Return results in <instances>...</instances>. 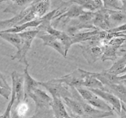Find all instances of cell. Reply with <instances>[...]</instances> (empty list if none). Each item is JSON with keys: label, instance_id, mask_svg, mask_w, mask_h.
I'll list each match as a JSON object with an SVG mask.
<instances>
[{"label": "cell", "instance_id": "cell-1", "mask_svg": "<svg viewBox=\"0 0 126 118\" xmlns=\"http://www.w3.org/2000/svg\"><path fill=\"white\" fill-rule=\"evenodd\" d=\"M39 31L38 29H33V30L25 31L20 33L22 37V43L20 47L17 50L16 55L12 56V59H18V61L22 62L26 66L29 65L27 60V54L30 49L33 40L34 38L37 37Z\"/></svg>", "mask_w": 126, "mask_h": 118}, {"label": "cell", "instance_id": "cell-2", "mask_svg": "<svg viewBox=\"0 0 126 118\" xmlns=\"http://www.w3.org/2000/svg\"><path fill=\"white\" fill-rule=\"evenodd\" d=\"M40 85L50 93L52 97H57L62 99L65 97H72L71 86L60 82L57 78L48 82H41Z\"/></svg>", "mask_w": 126, "mask_h": 118}, {"label": "cell", "instance_id": "cell-3", "mask_svg": "<svg viewBox=\"0 0 126 118\" xmlns=\"http://www.w3.org/2000/svg\"><path fill=\"white\" fill-rule=\"evenodd\" d=\"M28 98H30L34 102L35 110H48L52 109V97L39 88L33 89L27 95V100Z\"/></svg>", "mask_w": 126, "mask_h": 118}, {"label": "cell", "instance_id": "cell-4", "mask_svg": "<svg viewBox=\"0 0 126 118\" xmlns=\"http://www.w3.org/2000/svg\"><path fill=\"white\" fill-rule=\"evenodd\" d=\"M126 41V36L114 37L108 40L105 47L104 53L102 56V61H115L117 59L118 50Z\"/></svg>", "mask_w": 126, "mask_h": 118}, {"label": "cell", "instance_id": "cell-5", "mask_svg": "<svg viewBox=\"0 0 126 118\" xmlns=\"http://www.w3.org/2000/svg\"><path fill=\"white\" fill-rule=\"evenodd\" d=\"M37 37L43 40V45L52 48L64 58L66 57L68 53L65 50V46L62 42L55 36L46 32L39 31Z\"/></svg>", "mask_w": 126, "mask_h": 118}, {"label": "cell", "instance_id": "cell-6", "mask_svg": "<svg viewBox=\"0 0 126 118\" xmlns=\"http://www.w3.org/2000/svg\"><path fill=\"white\" fill-rule=\"evenodd\" d=\"M88 73L89 72L87 71L79 69L69 74L62 77L61 78H57V80L70 86L75 88L82 87Z\"/></svg>", "mask_w": 126, "mask_h": 118}, {"label": "cell", "instance_id": "cell-7", "mask_svg": "<svg viewBox=\"0 0 126 118\" xmlns=\"http://www.w3.org/2000/svg\"><path fill=\"white\" fill-rule=\"evenodd\" d=\"M88 89V88H87ZM98 97L103 99L107 104H109L118 115L122 111V104L120 99L116 96L113 93L101 89H89Z\"/></svg>", "mask_w": 126, "mask_h": 118}, {"label": "cell", "instance_id": "cell-8", "mask_svg": "<svg viewBox=\"0 0 126 118\" xmlns=\"http://www.w3.org/2000/svg\"><path fill=\"white\" fill-rule=\"evenodd\" d=\"M12 82V89L16 93V102L15 104H18L25 100V92L24 75L20 74L17 71H13L11 74Z\"/></svg>", "mask_w": 126, "mask_h": 118}, {"label": "cell", "instance_id": "cell-9", "mask_svg": "<svg viewBox=\"0 0 126 118\" xmlns=\"http://www.w3.org/2000/svg\"><path fill=\"white\" fill-rule=\"evenodd\" d=\"M68 4H70V6L66 7L65 12H63L59 17L55 19V22H59L61 20H64L63 23H67L70 20L77 18L86 12L81 6L76 4L73 3Z\"/></svg>", "mask_w": 126, "mask_h": 118}, {"label": "cell", "instance_id": "cell-10", "mask_svg": "<svg viewBox=\"0 0 126 118\" xmlns=\"http://www.w3.org/2000/svg\"><path fill=\"white\" fill-rule=\"evenodd\" d=\"M31 10H32V5L23 9L22 11H21L19 13H17L12 18H10V19L1 20L0 22L1 31L6 30V29H10V28L18 26L21 21L30 12Z\"/></svg>", "mask_w": 126, "mask_h": 118}, {"label": "cell", "instance_id": "cell-11", "mask_svg": "<svg viewBox=\"0 0 126 118\" xmlns=\"http://www.w3.org/2000/svg\"><path fill=\"white\" fill-rule=\"evenodd\" d=\"M94 25L97 29L104 31H109L111 29L110 24L108 18V10L103 9L97 11L95 14Z\"/></svg>", "mask_w": 126, "mask_h": 118}, {"label": "cell", "instance_id": "cell-12", "mask_svg": "<svg viewBox=\"0 0 126 118\" xmlns=\"http://www.w3.org/2000/svg\"><path fill=\"white\" fill-rule=\"evenodd\" d=\"M67 4H76L86 11L96 12L104 9L103 0H70Z\"/></svg>", "mask_w": 126, "mask_h": 118}, {"label": "cell", "instance_id": "cell-13", "mask_svg": "<svg viewBox=\"0 0 126 118\" xmlns=\"http://www.w3.org/2000/svg\"><path fill=\"white\" fill-rule=\"evenodd\" d=\"M52 99L51 108L54 118H71L61 98L54 97Z\"/></svg>", "mask_w": 126, "mask_h": 118}, {"label": "cell", "instance_id": "cell-14", "mask_svg": "<svg viewBox=\"0 0 126 118\" xmlns=\"http://www.w3.org/2000/svg\"><path fill=\"white\" fill-rule=\"evenodd\" d=\"M62 100L65 104V106L68 110L69 115L70 116L77 115V116H84V113L83 108L81 103L78 100L73 97H65Z\"/></svg>", "mask_w": 126, "mask_h": 118}, {"label": "cell", "instance_id": "cell-15", "mask_svg": "<svg viewBox=\"0 0 126 118\" xmlns=\"http://www.w3.org/2000/svg\"><path fill=\"white\" fill-rule=\"evenodd\" d=\"M108 10L111 29L126 23V13L123 11Z\"/></svg>", "mask_w": 126, "mask_h": 118}, {"label": "cell", "instance_id": "cell-16", "mask_svg": "<svg viewBox=\"0 0 126 118\" xmlns=\"http://www.w3.org/2000/svg\"><path fill=\"white\" fill-rule=\"evenodd\" d=\"M28 67H29V65H27V66H25V68L24 69V73H23V75H24L25 92V100H27V95L33 89L36 88H39V86H41L40 82L34 80L30 75L29 72H28Z\"/></svg>", "mask_w": 126, "mask_h": 118}, {"label": "cell", "instance_id": "cell-17", "mask_svg": "<svg viewBox=\"0 0 126 118\" xmlns=\"http://www.w3.org/2000/svg\"><path fill=\"white\" fill-rule=\"evenodd\" d=\"M86 102L88 103L91 105H92L93 107L95 108L98 109L100 110H102L104 111H114L111 106L107 104L105 100L101 99L100 97L96 95L95 93H93L89 99L86 101Z\"/></svg>", "mask_w": 126, "mask_h": 118}, {"label": "cell", "instance_id": "cell-18", "mask_svg": "<svg viewBox=\"0 0 126 118\" xmlns=\"http://www.w3.org/2000/svg\"><path fill=\"white\" fill-rule=\"evenodd\" d=\"M32 9L37 19H40L47 13L50 9V1H43L32 4Z\"/></svg>", "mask_w": 126, "mask_h": 118}, {"label": "cell", "instance_id": "cell-19", "mask_svg": "<svg viewBox=\"0 0 126 118\" xmlns=\"http://www.w3.org/2000/svg\"><path fill=\"white\" fill-rule=\"evenodd\" d=\"M101 32L102 31L99 29H95L94 31L84 32V33L79 32L71 37L73 44H77V43H82L93 39L94 37L100 34Z\"/></svg>", "mask_w": 126, "mask_h": 118}, {"label": "cell", "instance_id": "cell-20", "mask_svg": "<svg viewBox=\"0 0 126 118\" xmlns=\"http://www.w3.org/2000/svg\"><path fill=\"white\" fill-rule=\"evenodd\" d=\"M0 36L1 39L7 41L10 44L13 45L14 47H16L17 50H18L20 47L22 37L20 35V33L0 32Z\"/></svg>", "mask_w": 126, "mask_h": 118}, {"label": "cell", "instance_id": "cell-21", "mask_svg": "<svg viewBox=\"0 0 126 118\" xmlns=\"http://www.w3.org/2000/svg\"><path fill=\"white\" fill-rule=\"evenodd\" d=\"M126 66V53L123 55L120 59L116 61L111 67L108 70H106L107 72L114 75H120L122 71L125 69Z\"/></svg>", "mask_w": 126, "mask_h": 118}, {"label": "cell", "instance_id": "cell-22", "mask_svg": "<svg viewBox=\"0 0 126 118\" xmlns=\"http://www.w3.org/2000/svg\"><path fill=\"white\" fill-rule=\"evenodd\" d=\"M34 0H16L14 3L12 4L11 6L7 7L3 12H6V13L11 12V13H14V14L17 15V11H18L20 7H28V6H30L34 2Z\"/></svg>", "mask_w": 126, "mask_h": 118}, {"label": "cell", "instance_id": "cell-23", "mask_svg": "<svg viewBox=\"0 0 126 118\" xmlns=\"http://www.w3.org/2000/svg\"><path fill=\"white\" fill-rule=\"evenodd\" d=\"M0 82H1V95L8 100L11 94H12V88L9 86L6 81L5 76L1 73L0 75Z\"/></svg>", "mask_w": 126, "mask_h": 118}, {"label": "cell", "instance_id": "cell-24", "mask_svg": "<svg viewBox=\"0 0 126 118\" xmlns=\"http://www.w3.org/2000/svg\"><path fill=\"white\" fill-rule=\"evenodd\" d=\"M104 8L113 11H121L123 7V0H103Z\"/></svg>", "mask_w": 126, "mask_h": 118}, {"label": "cell", "instance_id": "cell-25", "mask_svg": "<svg viewBox=\"0 0 126 118\" xmlns=\"http://www.w3.org/2000/svg\"><path fill=\"white\" fill-rule=\"evenodd\" d=\"M52 112V109L48 110H35L34 115L28 118H48Z\"/></svg>", "mask_w": 126, "mask_h": 118}, {"label": "cell", "instance_id": "cell-26", "mask_svg": "<svg viewBox=\"0 0 126 118\" xmlns=\"http://www.w3.org/2000/svg\"><path fill=\"white\" fill-rule=\"evenodd\" d=\"M117 80L119 82H124L126 81V73L121 75L117 76Z\"/></svg>", "mask_w": 126, "mask_h": 118}, {"label": "cell", "instance_id": "cell-27", "mask_svg": "<svg viewBox=\"0 0 126 118\" xmlns=\"http://www.w3.org/2000/svg\"><path fill=\"white\" fill-rule=\"evenodd\" d=\"M119 118H126V112L123 109L121 113L119 115Z\"/></svg>", "mask_w": 126, "mask_h": 118}, {"label": "cell", "instance_id": "cell-28", "mask_svg": "<svg viewBox=\"0 0 126 118\" xmlns=\"http://www.w3.org/2000/svg\"><path fill=\"white\" fill-rule=\"evenodd\" d=\"M122 11L126 13V0H123V7Z\"/></svg>", "mask_w": 126, "mask_h": 118}, {"label": "cell", "instance_id": "cell-29", "mask_svg": "<svg viewBox=\"0 0 126 118\" xmlns=\"http://www.w3.org/2000/svg\"><path fill=\"white\" fill-rule=\"evenodd\" d=\"M121 104H122V109H123V110H124V111L126 112V104H124V103L123 102H121Z\"/></svg>", "mask_w": 126, "mask_h": 118}, {"label": "cell", "instance_id": "cell-30", "mask_svg": "<svg viewBox=\"0 0 126 118\" xmlns=\"http://www.w3.org/2000/svg\"><path fill=\"white\" fill-rule=\"evenodd\" d=\"M50 1V0H34V2H33L32 4H34V3H36V2H39V1Z\"/></svg>", "mask_w": 126, "mask_h": 118}, {"label": "cell", "instance_id": "cell-31", "mask_svg": "<svg viewBox=\"0 0 126 118\" xmlns=\"http://www.w3.org/2000/svg\"><path fill=\"white\" fill-rule=\"evenodd\" d=\"M11 118V115H10V116H9L8 118Z\"/></svg>", "mask_w": 126, "mask_h": 118}, {"label": "cell", "instance_id": "cell-32", "mask_svg": "<svg viewBox=\"0 0 126 118\" xmlns=\"http://www.w3.org/2000/svg\"><path fill=\"white\" fill-rule=\"evenodd\" d=\"M123 83H124V82H123ZM125 83V84H126V83Z\"/></svg>", "mask_w": 126, "mask_h": 118}, {"label": "cell", "instance_id": "cell-33", "mask_svg": "<svg viewBox=\"0 0 126 118\" xmlns=\"http://www.w3.org/2000/svg\"><path fill=\"white\" fill-rule=\"evenodd\" d=\"M71 118H72V117H71Z\"/></svg>", "mask_w": 126, "mask_h": 118}]
</instances>
